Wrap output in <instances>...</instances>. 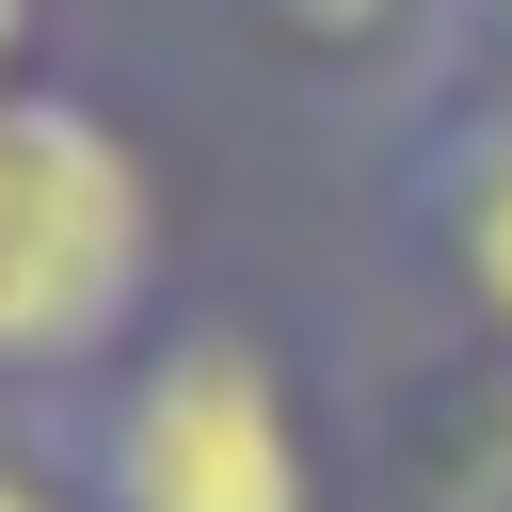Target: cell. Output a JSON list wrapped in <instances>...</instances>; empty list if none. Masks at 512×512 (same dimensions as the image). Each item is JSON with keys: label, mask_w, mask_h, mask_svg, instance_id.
<instances>
[{"label": "cell", "mask_w": 512, "mask_h": 512, "mask_svg": "<svg viewBox=\"0 0 512 512\" xmlns=\"http://www.w3.org/2000/svg\"><path fill=\"white\" fill-rule=\"evenodd\" d=\"M192 288V240H176V160L160 128L48 64L0 96V400L48 416L80 400L112 352H144Z\"/></svg>", "instance_id": "2"}, {"label": "cell", "mask_w": 512, "mask_h": 512, "mask_svg": "<svg viewBox=\"0 0 512 512\" xmlns=\"http://www.w3.org/2000/svg\"><path fill=\"white\" fill-rule=\"evenodd\" d=\"M48 432L80 464V512H368L336 336H304L272 288L192 272L144 352L48 400Z\"/></svg>", "instance_id": "1"}, {"label": "cell", "mask_w": 512, "mask_h": 512, "mask_svg": "<svg viewBox=\"0 0 512 512\" xmlns=\"http://www.w3.org/2000/svg\"><path fill=\"white\" fill-rule=\"evenodd\" d=\"M336 384H352V480L368 512H512V368L464 352V336H336Z\"/></svg>", "instance_id": "4"}, {"label": "cell", "mask_w": 512, "mask_h": 512, "mask_svg": "<svg viewBox=\"0 0 512 512\" xmlns=\"http://www.w3.org/2000/svg\"><path fill=\"white\" fill-rule=\"evenodd\" d=\"M0 512H80L64 432H48V416H16V400H0Z\"/></svg>", "instance_id": "6"}, {"label": "cell", "mask_w": 512, "mask_h": 512, "mask_svg": "<svg viewBox=\"0 0 512 512\" xmlns=\"http://www.w3.org/2000/svg\"><path fill=\"white\" fill-rule=\"evenodd\" d=\"M224 32L288 80H384L400 112L448 80V0H224Z\"/></svg>", "instance_id": "5"}, {"label": "cell", "mask_w": 512, "mask_h": 512, "mask_svg": "<svg viewBox=\"0 0 512 512\" xmlns=\"http://www.w3.org/2000/svg\"><path fill=\"white\" fill-rule=\"evenodd\" d=\"M368 256H384V320L512 368V80H432L384 128Z\"/></svg>", "instance_id": "3"}, {"label": "cell", "mask_w": 512, "mask_h": 512, "mask_svg": "<svg viewBox=\"0 0 512 512\" xmlns=\"http://www.w3.org/2000/svg\"><path fill=\"white\" fill-rule=\"evenodd\" d=\"M448 80H512V0H448Z\"/></svg>", "instance_id": "7"}, {"label": "cell", "mask_w": 512, "mask_h": 512, "mask_svg": "<svg viewBox=\"0 0 512 512\" xmlns=\"http://www.w3.org/2000/svg\"><path fill=\"white\" fill-rule=\"evenodd\" d=\"M48 64H64V32H48V0H0V96H16V80H48Z\"/></svg>", "instance_id": "8"}]
</instances>
